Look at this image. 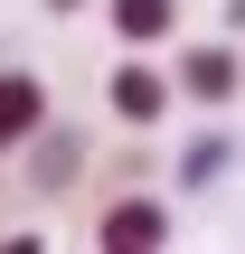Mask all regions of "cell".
<instances>
[{
  "label": "cell",
  "instance_id": "cell-1",
  "mask_svg": "<svg viewBox=\"0 0 245 254\" xmlns=\"http://www.w3.org/2000/svg\"><path fill=\"white\" fill-rule=\"evenodd\" d=\"M170 236L179 226H170V207L151 189H104V207H94V245L104 254H161Z\"/></svg>",
  "mask_w": 245,
  "mask_h": 254
},
{
  "label": "cell",
  "instance_id": "cell-2",
  "mask_svg": "<svg viewBox=\"0 0 245 254\" xmlns=\"http://www.w3.org/2000/svg\"><path fill=\"white\" fill-rule=\"evenodd\" d=\"M104 104H113V123H123V132H161V123H170V104H179V75H161L151 57H113Z\"/></svg>",
  "mask_w": 245,
  "mask_h": 254
},
{
  "label": "cell",
  "instance_id": "cell-3",
  "mask_svg": "<svg viewBox=\"0 0 245 254\" xmlns=\"http://www.w3.org/2000/svg\"><path fill=\"white\" fill-rule=\"evenodd\" d=\"M236 94H245V47H236V38H198V47L179 57V104L227 113Z\"/></svg>",
  "mask_w": 245,
  "mask_h": 254
},
{
  "label": "cell",
  "instance_id": "cell-4",
  "mask_svg": "<svg viewBox=\"0 0 245 254\" xmlns=\"http://www.w3.org/2000/svg\"><path fill=\"white\" fill-rule=\"evenodd\" d=\"M85 160H94V132H76V123H47V132L28 141V198H66V189L85 179Z\"/></svg>",
  "mask_w": 245,
  "mask_h": 254
},
{
  "label": "cell",
  "instance_id": "cell-5",
  "mask_svg": "<svg viewBox=\"0 0 245 254\" xmlns=\"http://www.w3.org/2000/svg\"><path fill=\"white\" fill-rule=\"evenodd\" d=\"M47 123H57L47 85H38L28 66H0V160H9V151H28V141H38Z\"/></svg>",
  "mask_w": 245,
  "mask_h": 254
},
{
  "label": "cell",
  "instance_id": "cell-6",
  "mask_svg": "<svg viewBox=\"0 0 245 254\" xmlns=\"http://www.w3.org/2000/svg\"><path fill=\"white\" fill-rule=\"evenodd\" d=\"M104 19H113L123 47H170L179 38V0H104Z\"/></svg>",
  "mask_w": 245,
  "mask_h": 254
},
{
  "label": "cell",
  "instance_id": "cell-7",
  "mask_svg": "<svg viewBox=\"0 0 245 254\" xmlns=\"http://www.w3.org/2000/svg\"><path fill=\"white\" fill-rule=\"evenodd\" d=\"M217 170H227V141H217V132H208L198 151H179V189H198V179H217Z\"/></svg>",
  "mask_w": 245,
  "mask_h": 254
},
{
  "label": "cell",
  "instance_id": "cell-8",
  "mask_svg": "<svg viewBox=\"0 0 245 254\" xmlns=\"http://www.w3.org/2000/svg\"><path fill=\"white\" fill-rule=\"evenodd\" d=\"M104 179H113V189H142V179H151V151H142V141H123V151H113V170H104Z\"/></svg>",
  "mask_w": 245,
  "mask_h": 254
},
{
  "label": "cell",
  "instance_id": "cell-9",
  "mask_svg": "<svg viewBox=\"0 0 245 254\" xmlns=\"http://www.w3.org/2000/svg\"><path fill=\"white\" fill-rule=\"evenodd\" d=\"M76 9H85V0H47V19H76Z\"/></svg>",
  "mask_w": 245,
  "mask_h": 254
},
{
  "label": "cell",
  "instance_id": "cell-10",
  "mask_svg": "<svg viewBox=\"0 0 245 254\" xmlns=\"http://www.w3.org/2000/svg\"><path fill=\"white\" fill-rule=\"evenodd\" d=\"M227 28H245V0H227Z\"/></svg>",
  "mask_w": 245,
  "mask_h": 254
}]
</instances>
